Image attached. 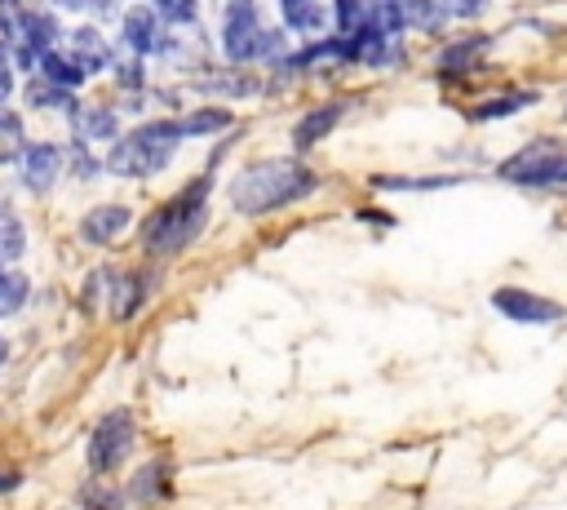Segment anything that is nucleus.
Listing matches in <instances>:
<instances>
[{
    "label": "nucleus",
    "mask_w": 567,
    "mask_h": 510,
    "mask_svg": "<svg viewBox=\"0 0 567 510\" xmlns=\"http://www.w3.org/2000/svg\"><path fill=\"white\" fill-rule=\"evenodd\" d=\"M399 4V13H403V27L412 22V27H425V0H394Z\"/></svg>",
    "instance_id": "7c9ffc66"
},
{
    "label": "nucleus",
    "mask_w": 567,
    "mask_h": 510,
    "mask_svg": "<svg viewBox=\"0 0 567 510\" xmlns=\"http://www.w3.org/2000/svg\"><path fill=\"white\" fill-rule=\"evenodd\" d=\"M501 177L518 186H567V146L554 137H536L501 160Z\"/></svg>",
    "instance_id": "20e7f679"
},
{
    "label": "nucleus",
    "mask_w": 567,
    "mask_h": 510,
    "mask_svg": "<svg viewBox=\"0 0 567 510\" xmlns=\"http://www.w3.org/2000/svg\"><path fill=\"white\" fill-rule=\"evenodd\" d=\"M27 302V275L22 271H0V319L18 315Z\"/></svg>",
    "instance_id": "412c9836"
},
{
    "label": "nucleus",
    "mask_w": 567,
    "mask_h": 510,
    "mask_svg": "<svg viewBox=\"0 0 567 510\" xmlns=\"http://www.w3.org/2000/svg\"><path fill=\"white\" fill-rule=\"evenodd\" d=\"M332 9H337V31H341V35H354L359 27H368L363 0H332Z\"/></svg>",
    "instance_id": "bb28decb"
},
{
    "label": "nucleus",
    "mask_w": 567,
    "mask_h": 510,
    "mask_svg": "<svg viewBox=\"0 0 567 510\" xmlns=\"http://www.w3.org/2000/svg\"><path fill=\"white\" fill-rule=\"evenodd\" d=\"M133 435H137V421L128 408H115L106 417H97V426L89 430V443H84V461L93 475H111L124 466L128 448H133Z\"/></svg>",
    "instance_id": "39448f33"
},
{
    "label": "nucleus",
    "mask_w": 567,
    "mask_h": 510,
    "mask_svg": "<svg viewBox=\"0 0 567 510\" xmlns=\"http://www.w3.org/2000/svg\"><path fill=\"white\" fill-rule=\"evenodd\" d=\"M102 293H106V310L115 319H133L137 306L146 302V279L133 271H102Z\"/></svg>",
    "instance_id": "9d476101"
},
{
    "label": "nucleus",
    "mask_w": 567,
    "mask_h": 510,
    "mask_svg": "<svg viewBox=\"0 0 567 510\" xmlns=\"http://www.w3.org/2000/svg\"><path fill=\"white\" fill-rule=\"evenodd\" d=\"M71 120H75L80 142H89V137L115 142V133H120V120H115V111H111V106H75V111H71Z\"/></svg>",
    "instance_id": "2eb2a0df"
},
{
    "label": "nucleus",
    "mask_w": 567,
    "mask_h": 510,
    "mask_svg": "<svg viewBox=\"0 0 567 510\" xmlns=\"http://www.w3.org/2000/svg\"><path fill=\"white\" fill-rule=\"evenodd\" d=\"M84 510H115L111 501H93V506H84Z\"/></svg>",
    "instance_id": "f704fd0d"
},
{
    "label": "nucleus",
    "mask_w": 567,
    "mask_h": 510,
    "mask_svg": "<svg viewBox=\"0 0 567 510\" xmlns=\"http://www.w3.org/2000/svg\"><path fill=\"white\" fill-rule=\"evenodd\" d=\"M261 44V22H257V0H230L226 18H221V49L230 58V67H244L257 58Z\"/></svg>",
    "instance_id": "423d86ee"
},
{
    "label": "nucleus",
    "mask_w": 567,
    "mask_h": 510,
    "mask_svg": "<svg viewBox=\"0 0 567 510\" xmlns=\"http://www.w3.org/2000/svg\"><path fill=\"white\" fill-rule=\"evenodd\" d=\"M182 133H177V120H155V124H142L124 137H115L111 155H106V169L115 177H151L159 169H168L173 151H177Z\"/></svg>",
    "instance_id": "7ed1b4c3"
},
{
    "label": "nucleus",
    "mask_w": 567,
    "mask_h": 510,
    "mask_svg": "<svg viewBox=\"0 0 567 510\" xmlns=\"http://www.w3.org/2000/svg\"><path fill=\"white\" fill-rule=\"evenodd\" d=\"M71 58L80 62L84 75H93V71H106L111 49H106V40L97 35V27H80V31L71 35Z\"/></svg>",
    "instance_id": "4468645a"
},
{
    "label": "nucleus",
    "mask_w": 567,
    "mask_h": 510,
    "mask_svg": "<svg viewBox=\"0 0 567 510\" xmlns=\"http://www.w3.org/2000/svg\"><path fill=\"white\" fill-rule=\"evenodd\" d=\"M456 177H372L377 191H434V186H452Z\"/></svg>",
    "instance_id": "a878e982"
},
{
    "label": "nucleus",
    "mask_w": 567,
    "mask_h": 510,
    "mask_svg": "<svg viewBox=\"0 0 567 510\" xmlns=\"http://www.w3.org/2000/svg\"><path fill=\"white\" fill-rule=\"evenodd\" d=\"M120 40H124L133 53H168V31L159 27V13L146 9V4H137V9L124 13Z\"/></svg>",
    "instance_id": "6e6552de"
},
{
    "label": "nucleus",
    "mask_w": 567,
    "mask_h": 510,
    "mask_svg": "<svg viewBox=\"0 0 567 510\" xmlns=\"http://www.w3.org/2000/svg\"><path fill=\"white\" fill-rule=\"evenodd\" d=\"M58 173H62V151H58L53 142H31V146H22L18 177H22V186H27V191L44 195V191L58 182Z\"/></svg>",
    "instance_id": "1a4fd4ad"
},
{
    "label": "nucleus",
    "mask_w": 567,
    "mask_h": 510,
    "mask_svg": "<svg viewBox=\"0 0 567 510\" xmlns=\"http://www.w3.org/2000/svg\"><path fill=\"white\" fill-rule=\"evenodd\" d=\"M27 98H31L35 106H62V111H75V102H71V89L53 84L49 75H44V80H31V84H27Z\"/></svg>",
    "instance_id": "4be33fe9"
},
{
    "label": "nucleus",
    "mask_w": 567,
    "mask_h": 510,
    "mask_svg": "<svg viewBox=\"0 0 567 510\" xmlns=\"http://www.w3.org/2000/svg\"><path fill=\"white\" fill-rule=\"evenodd\" d=\"M337 120H341V102H323V106L306 111V115L292 124V146H297V151L315 146V142H319L328 129H337Z\"/></svg>",
    "instance_id": "f8f14e48"
},
{
    "label": "nucleus",
    "mask_w": 567,
    "mask_h": 510,
    "mask_svg": "<svg viewBox=\"0 0 567 510\" xmlns=\"http://www.w3.org/2000/svg\"><path fill=\"white\" fill-rule=\"evenodd\" d=\"M208 186H213V177H199V182H190L186 191H177L173 200H164V204L142 222V248H146V253H159V257H173V253H182L190 239H199L204 217H208Z\"/></svg>",
    "instance_id": "f03ea898"
},
{
    "label": "nucleus",
    "mask_w": 567,
    "mask_h": 510,
    "mask_svg": "<svg viewBox=\"0 0 567 510\" xmlns=\"http://www.w3.org/2000/svg\"><path fill=\"white\" fill-rule=\"evenodd\" d=\"M279 9H284V22H288V31H319L323 27V4L319 0H279Z\"/></svg>",
    "instance_id": "6ab92c4d"
},
{
    "label": "nucleus",
    "mask_w": 567,
    "mask_h": 510,
    "mask_svg": "<svg viewBox=\"0 0 567 510\" xmlns=\"http://www.w3.org/2000/svg\"><path fill=\"white\" fill-rule=\"evenodd\" d=\"M22 248H27L22 222H18L9 208H0V257H22Z\"/></svg>",
    "instance_id": "b1692460"
},
{
    "label": "nucleus",
    "mask_w": 567,
    "mask_h": 510,
    "mask_svg": "<svg viewBox=\"0 0 567 510\" xmlns=\"http://www.w3.org/2000/svg\"><path fill=\"white\" fill-rule=\"evenodd\" d=\"M53 40H58V22L49 18V13H22V22H18V35L9 40L13 49H31V53H44V49H53Z\"/></svg>",
    "instance_id": "ddd939ff"
},
{
    "label": "nucleus",
    "mask_w": 567,
    "mask_h": 510,
    "mask_svg": "<svg viewBox=\"0 0 567 510\" xmlns=\"http://www.w3.org/2000/svg\"><path fill=\"white\" fill-rule=\"evenodd\" d=\"M0 364H4V337H0Z\"/></svg>",
    "instance_id": "c9c22d12"
},
{
    "label": "nucleus",
    "mask_w": 567,
    "mask_h": 510,
    "mask_svg": "<svg viewBox=\"0 0 567 510\" xmlns=\"http://www.w3.org/2000/svg\"><path fill=\"white\" fill-rule=\"evenodd\" d=\"M9 89H13V75H9V67H0V102L9 98Z\"/></svg>",
    "instance_id": "473e14b6"
},
{
    "label": "nucleus",
    "mask_w": 567,
    "mask_h": 510,
    "mask_svg": "<svg viewBox=\"0 0 567 510\" xmlns=\"http://www.w3.org/2000/svg\"><path fill=\"white\" fill-rule=\"evenodd\" d=\"M235 124V115L226 111V106H199V111H190L186 120H177V133L182 137H208V133H221V129H230Z\"/></svg>",
    "instance_id": "dca6fc26"
},
{
    "label": "nucleus",
    "mask_w": 567,
    "mask_h": 510,
    "mask_svg": "<svg viewBox=\"0 0 567 510\" xmlns=\"http://www.w3.org/2000/svg\"><path fill=\"white\" fill-rule=\"evenodd\" d=\"M536 102V93H501L496 102H483V106H474V120H501V115H509V111H523V106H532Z\"/></svg>",
    "instance_id": "5701e85b"
},
{
    "label": "nucleus",
    "mask_w": 567,
    "mask_h": 510,
    "mask_svg": "<svg viewBox=\"0 0 567 510\" xmlns=\"http://www.w3.org/2000/svg\"><path fill=\"white\" fill-rule=\"evenodd\" d=\"M483 49H487V40H478V35H470V40H461V44H447V49L439 53V71H443V75L474 71L478 58H483Z\"/></svg>",
    "instance_id": "a211bd4d"
},
{
    "label": "nucleus",
    "mask_w": 567,
    "mask_h": 510,
    "mask_svg": "<svg viewBox=\"0 0 567 510\" xmlns=\"http://www.w3.org/2000/svg\"><path fill=\"white\" fill-rule=\"evenodd\" d=\"M155 13L168 22H195V0H155Z\"/></svg>",
    "instance_id": "cd10ccee"
},
{
    "label": "nucleus",
    "mask_w": 567,
    "mask_h": 510,
    "mask_svg": "<svg viewBox=\"0 0 567 510\" xmlns=\"http://www.w3.org/2000/svg\"><path fill=\"white\" fill-rule=\"evenodd\" d=\"M128 497H133V501H159V497H168V466H164V461H146V466L133 475Z\"/></svg>",
    "instance_id": "f3484780"
},
{
    "label": "nucleus",
    "mask_w": 567,
    "mask_h": 510,
    "mask_svg": "<svg viewBox=\"0 0 567 510\" xmlns=\"http://www.w3.org/2000/svg\"><path fill=\"white\" fill-rule=\"evenodd\" d=\"M315 191V173L301 164V160H257L248 164L235 182H230V204L248 217H261V213H275V208H288L297 204L301 195Z\"/></svg>",
    "instance_id": "f257e3e1"
},
{
    "label": "nucleus",
    "mask_w": 567,
    "mask_h": 510,
    "mask_svg": "<svg viewBox=\"0 0 567 510\" xmlns=\"http://www.w3.org/2000/svg\"><path fill=\"white\" fill-rule=\"evenodd\" d=\"M492 306L514 324H558L563 319V306L554 297H540V293H527V288H496Z\"/></svg>",
    "instance_id": "0eeeda50"
},
{
    "label": "nucleus",
    "mask_w": 567,
    "mask_h": 510,
    "mask_svg": "<svg viewBox=\"0 0 567 510\" xmlns=\"http://www.w3.org/2000/svg\"><path fill=\"white\" fill-rule=\"evenodd\" d=\"M71 164H75V177H97V169H102V164L84 151V142H80V137H75V146H71Z\"/></svg>",
    "instance_id": "c85d7f7f"
},
{
    "label": "nucleus",
    "mask_w": 567,
    "mask_h": 510,
    "mask_svg": "<svg viewBox=\"0 0 567 510\" xmlns=\"http://www.w3.org/2000/svg\"><path fill=\"white\" fill-rule=\"evenodd\" d=\"M40 67H44V75H49L53 84H62V89H75V84L84 80L80 62H75L71 53H58V49H44V53H40Z\"/></svg>",
    "instance_id": "aec40b11"
},
{
    "label": "nucleus",
    "mask_w": 567,
    "mask_h": 510,
    "mask_svg": "<svg viewBox=\"0 0 567 510\" xmlns=\"http://www.w3.org/2000/svg\"><path fill=\"white\" fill-rule=\"evenodd\" d=\"M18 151H22V120L0 106V164L18 160Z\"/></svg>",
    "instance_id": "393cba45"
},
{
    "label": "nucleus",
    "mask_w": 567,
    "mask_h": 510,
    "mask_svg": "<svg viewBox=\"0 0 567 510\" xmlns=\"http://www.w3.org/2000/svg\"><path fill=\"white\" fill-rule=\"evenodd\" d=\"M18 22H22L18 0H0V35H4V40H13V35H18Z\"/></svg>",
    "instance_id": "c756f323"
},
{
    "label": "nucleus",
    "mask_w": 567,
    "mask_h": 510,
    "mask_svg": "<svg viewBox=\"0 0 567 510\" xmlns=\"http://www.w3.org/2000/svg\"><path fill=\"white\" fill-rule=\"evenodd\" d=\"M128 226V208L124 204H97L80 217V239L84 244H111L120 231Z\"/></svg>",
    "instance_id": "9b49d317"
},
{
    "label": "nucleus",
    "mask_w": 567,
    "mask_h": 510,
    "mask_svg": "<svg viewBox=\"0 0 567 510\" xmlns=\"http://www.w3.org/2000/svg\"><path fill=\"white\" fill-rule=\"evenodd\" d=\"M18 483H22V475H18V470H0V492H13Z\"/></svg>",
    "instance_id": "2f4dec72"
},
{
    "label": "nucleus",
    "mask_w": 567,
    "mask_h": 510,
    "mask_svg": "<svg viewBox=\"0 0 567 510\" xmlns=\"http://www.w3.org/2000/svg\"><path fill=\"white\" fill-rule=\"evenodd\" d=\"M111 0H80V9H89V13H102Z\"/></svg>",
    "instance_id": "72a5a7b5"
}]
</instances>
